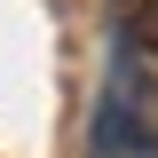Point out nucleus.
<instances>
[{"label":"nucleus","instance_id":"1","mask_svg":"<svg viewBox=\"0 0 158 158\" xmlns=\"http://www.w3.org/2000/svg\"><path fill=\"white\" fill-rule=\"evenodd\" d=\"M95 142H103V158H158V79L142 71L135 56L118 63L111 87H103Z\"/></svg>","mask_w":158,"mask_h":158},{"label":"nucleus","instance_id":"2","mask_svg":"<svg viewBox=\"0 0 158 158\" xmlns=\"http://www.w3.org/2000/svg\"><path fill=\"white\" fill-rule=\"evenodd\" d=\"M127 56H158V0L127 8Z\"/></svg>","mask_w":158,"mask_h":158}]
</instances>
